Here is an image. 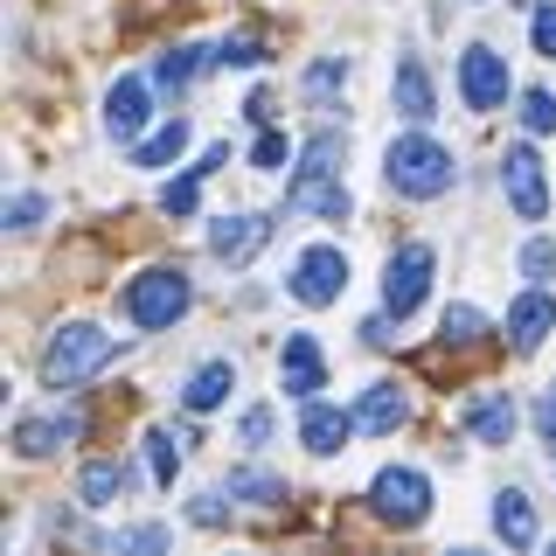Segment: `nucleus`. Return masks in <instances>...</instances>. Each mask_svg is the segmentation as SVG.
I'll return each instance as SVG.
<instances>
[{"mask_svg":"<svg viewBox=\"0 0 556 556\" xmlns=\"http://www.w3.org/2000/svg\"><path fill=\"white\" fill-rule=\"evenodd\" d=\"M286 208H306V216H327V223H341L348 208V181H341V139L334 132H320V139H306V153H300V174L286 181Z\"/></svg>","mask_w":556,"mask_h":556,"instance_id":"nucleus-1","label":"nucleus"},{"mask_svg":"<svg viewBox=\"0 0 556 556\" xmlns=\"http://www.w3.org/2000/svg\"><path fill=\"white\" fill-rule=\"evenodd\" d=\"M382 174H390V188L396 195H410V202H431V195H445L452 188V147H439L431 132H404V139H390V153H382Z\"/></svg>","mask_w":556,"mask_h":556,"instance_id":"nucleus-2","label":"nucleus"},{"mask_svg":"<svg viewBox=\"0 0 556 556\" xmlns=\"http://www.w3.org/2000/svg\"><path fill=\"white\" fill-rule=\"evenodd\" d=\"M188 300H195V286H188V271H174V265H153V271H139L126 292H118V313H126L132 327H147V334H161V327H174L188 313Z\"/></svg>","mask_w":556,"mask_h":556,"instance_id":"nucleus-3","label":"nucleus"},{"mask_svg":"<svg viewBox=\"0 0 556 556\" xmlns=\"http://www.w3.org/2000/svg\"><path fill=\"white\" fill-rule=\"evenodd\" d=\"M112 355H118V341L104 334V327L70 320L63 334L42 348V382H49V390H77V382H84V376H98Z\"/></svg>","mask_w":556,"mask_h":556,"instance_id":"nucleus-4","label":"nucleus"},{"mask_svg":"<svg viewBox=\"0 0 556 556\" xmlns=\"http://www.w3.org/2000/svg\"><path fill=\"white\" fill-rule=\"evenodd\" d=\"M369 508L390 521V529H425L431 515V480L417 473V466H382L369 480Z\"/></svg>","mask_w":556,"mask_h":556,"instance_id":"nucleus-5","label":"nucleus"},{"mask_svg":"<svg viewBox=\"0 0 556 556\" xmlns=\"http://www.w3.org/2000/svg\"><path fill=\"white\" fill-rule=\"evenodd\" d=\"M431 271H439V251H431V243H404V251L390 257V271H382V313H390V320H410L431 292Z\"/></svg>","mask_w":556,"mask_h":556,"instance_id":"nucleus-6","label":"nucleus"},{"mask_svg":"<svg viewBox=\"0 0 556 556\" xmlns=\"http://www.w3.org/2000/svg\"><path fill=\"white\" fill-rule=\"evenodd\" d=\"M501 195L521 223H543L549 216V181H543V161H535V147H508L501 153Z\"/></svg>","mask_w":556,"mask_h":556,"instance_id":"nucleus-7","label":"nucleus"},{"mask_svg":"<svg viewBox=\"0 0 556 556\" xmlns=\"http://www.w3.org/2000/svg\"><path fill=\"white\" fill-rule=\"evenodd\" d=\"M341 292H348V257L334 251V243L300 251V265H292V300L300 306H334Z\"/></svg>","mask_w":556,"mask_h":556,"instance_id":"nucleus-8","label":"nucleus"},{"mask_svg":"<svg viewBox=\"0 0 556 556\" xmlns=\"http://www.w3.org/2000/svg\"><path fill=\"white\" fill-rule=\"evenodd\" d=\"M459 98H466V112H501V104H508V56H494L486 42H473L459 56Z\"/></svg>","mask_w":556,"mask_h":556,"instance_id":"nucleus-9","label":"nucleus"},{"mask_svg":"<svg viewBox=\"0 0 556 556\" xmlns=\"http://www.w3.org/2000/svg\"><path fill=\"white\" fill-rule=\"evenodd\" d=\"M278 390L300 396V404L313 390H327V355L313 334H286V348H278Z\"/></svg>","mask_w":556,"mask_h":556,"instance_id":"nucleus-10","label":"nucleus"},{"mask_svg":"<svg viewBox=\"0 0 556 556\" xmlns=\"http://www.w3.org/2000/svg\"><path fill=\"white\" fill-rule=\"evenodd\" d=\"M147 104H153L147 77H118L112 91H104V132H112L118 147H132V139L147 132Z\"/></svg>","mask_w":556,"mask_h":556,"instance_id":"nucleus-11","label":"nucleus"},{"mask_svg":"<svg viewBox=\"0 0 556 556\" xmlns=\"http://www.w3.org/2000/svg\"><path fill=\"white\" fill-rule=\"evenodd\" d=\"M390 98H396V112L410 118V126H425V118H439V91H431V70H425V56H396V70H390Z\"/></svg>","mask_w":556,"mask_h":556,"instance_id":"nucleus-12","label":"nucleus"},{"mask_svg":"<svg viewBox=\"0 0 556 556\" xmlns=\"http://www.w3.org/2000/svg\"><path fill=\"white\" fill-rule=\"evenodd\" d=\"M70 439H84V410H42V417H22V425H14V452H22V459H49V452L70 445Z\"/></svg>","mask_w":556,"mask_h":556,"instance_id":"nucleus-13","label":"nucleus"},{"mask_svg":"<svg viewBox=\"0 0 556 556\" xmlns=\"http://www.w3.org/2000/svg\"><path fill=\"white\" fill-rule=\"evenodd\" d=\"M355 410H341V404H320V396H306V417H300V445L306 452H320V459H334V452L355 439Z\"/></svg>","mask_w":556,"mask_h":556,"instance_id":"nucleus-14","label":"nucleus"},{"mask_svg":"<svg viewBox=\"0 0 556 556\" xmlns=\"http://www.w3.org/2000/svg\"><path fill=\"white\" fill-rule=\"evenodd\" d=\"M459 425L473 431L480 445H508V439H515V425H521V410H515V396H508V390H480L473 404L459 410Z\"/></svg>","mask_w":556,"mask_h":556,"instance_id":"nucleus-15","label":"nucleus"},{"mask_svg":"<svg viewBox=\"0 0 556 556\" xmlns=\"http://www.w3.org/2000/svg\"><path fill=\"white\" fill-rule=\"evenodd\" d=\"M549 334H556V300H549L543 286H535V292H521V300L508 306V341L521 348V355H535V348H543Z\"/></svg>","mask_w":556,"mask_h":556,"instance_id":"nucleus-16","label":"nucleus"},{"mask_svg":"<svg viewBox=\"0 0 556 556\" xmlns=\"http://www.w3.org/2000/svg\"><path fill=\"white\" fill-rule=\"evenodd\" d=\"M265 237H271L265 216H216V223H208V251H216L223 265H243Z\"/></svg>","mask_w":556,"mask_h":556,"instance_id":"nucleus-17","label":"nucleus"},{"mask_svg":"<svg viewBox=\"0 0 556 556\" xmlns=\"http://www.w3.org/2000/svg\"><path fill=\"white\" fill-rule=\"evenodd\" d=\"M355 425L376 431V439H390L396 425H410V396L396 390V382H369V390H362V404H355Z\"/></svg>","mask_w":556,"mask_h":556,"instance_id":"nucleus-18","label":"nucleus"},{"mask_svg":"<svg viewBox=\"0 0 556 556\" xmlns=\"http://www.w3.org/2000/svg\"><path fill=\"white\" fill-rule=\"evenodd\" d=\"M494 535H501V543H515V549H529V543H535V501L521 494V486L494 494Z\"/></svg>","mask_w":556,"mask_h":556,"instance_id":"nucleus-19","label":"nucleus"},{"mask_svg":"<svg viewBox=\"0 0 556 556\" xmlns=\"http://www.w3.org/2000/svg\"><path fill=\"white\" fill-rule=\"evenodd\" d=\"M230 390H237V369H230V362H202V369L181 382V404L202 417V410H216V404H223Z\"/></svg>","mask_w":556,"mask_h":556,"instance_id":"nucleus-20","label":"nucleus"},{"mask_svg":"<svg viewBox=\"0 0 556 556\" xmlns=\"http://www.w3.org/2000/svg\"><path fill=\"white\" fill-rule=\"evenodd\" d=\"M126 486H132V473H126L118 459H91V466L77 473V501H84V508H112Z\"/></svg>","mask_w":556,"mask_h":556,"instance_id":"nucleus-21","label":"nucleus"},{"mask_svg":"<svg viewBox=\"0 0 556 556\" xmlns=\"http://www.w3.org/2000/svg\"><path fill=\"white\" fill-rule=\"evenodd\" d=\"M181 153H188V118H167L153 139H132V167H147V174L153 167H174Z\"/></svg>","mask_w":556,"mask_h":556,"instance_id":"nucleus-22","label":"nucleus"},{"mask_svg":"<svg viewBox=\"0 0 556 556\" xmlns=\"http://www.w3.org/2000/svg\"><path fill=\"white\" fill-rule=\"evenodd\" d=\"M216 167H223V147H208L202 161L181 174V181H167V188H161V208H167V216H195V202H202V174H216Z\"/></svg>","mask_w":556,"mask_h":556,"instance_id":"nucleus-23","label":"nucleus"},{"mask_svg":"<svg viewBox=\"0 0 556 556\" xmlns=\"http://www.w3.org/2000/svg\"><path fill=\"white\" fill-rule=\"evenodd\" d=\"M195 56H202V49H195V42H174V49H167V56H161V63H153V84H161V91H181V84H188V77H195Z\"/></svg>","mask_w":556,"mask_h":556,"instance_id":"nucleus-24","label":"nucleus"},{"mask_svg":"<svg viewBox=\"0 0 556 556\" xmlns=\"http://www.w3.org/2000/svg\"><path fill=\"white\" fill-rule=\"evenodd\" d=\"M208 63H216V70H257V63H265V42H257V35H223Z\"/></svg>","mask_w":556,"mask_h":556,"instance_id":"nucleus-25","label":"nucleus"},{"mask_svg":"<svg viewBox=\"0 0 556 556\" xmlns=\"http://www.w3.org/2000/svg\"><path fill=\"white\" fill-rule=\"evenodd\" d=\"M230 494L257 501V508H278V501H286V480H278V473H230Z\"/></svg>","mask_w":556,"mask_h":556,"instance_id":"nucleus-26","label":"nucleus"},{"mask_svg":"<svg viewBox=\"0 0 556 556\" xmlns=\"http://www.w3.org/2000/svg\"><path fill=\"white\" fill-rule=\"evenodd\" d=\"M147 466H153V480L174 486V473H181V452H174L167 431H147Z\"/></svg>","mask_w":556,"mask_h":556,"instance_id":"nucleus-27","label":"nucleus"},{"mask_svg":"<svg viewBox=\"0 0 556 556\" xmlns=\"http://www.w3.org/2000/svg\"><path fill=\"white\" fill-rule=\"evenodd\" d=\"M348 84V56H320L306 70V98H327V91H341Z\"/></svg>","mask_w":556,"mask_h":556,"instance_id":"nucleus-28","label":"nucleus"},{"mask_svg":"<svg viewBox=\"0 0 556 556\" xmlns=\"http://www.w3.org/2000/svg\"><path fill=\"white\" fill-rule=\"evenodd\" d=\"M521 126H529V132H556V98L549 91H521Z\"/></svg>","mask_w":556,"mask_h":556,"instance_id":"nucleus-29","label":"nucleus"},{"mask_svg":"<svg viewBox=\"0 0 556 556\" xmlns=\"http://www.w3.org/2000/svg\"><path fill=\"white\" fill-rule=\"evenodd\" d=\"M439 334L452 341V348H466V341H480V313L473 306H445V327Z\"/></svg>","mask_w":556,"mask_h":556,"instance_id":"nucleus-30","label":"nucleus"},{"mask_svg":"<svg viewBox=\"0 0 556 556\" xmlns=\"http://www.w3.org/2000/svg\"><path fill=\"white\" fill-rule=\"evenodd\" d=\"M521 278H556V243L549 237L521 243Z\"/></svg>","mask_w":556,"mask_h":556,"instance_id":"nucleus-31","label":"nucleus"},{"mask_svg":"<svg viewBox=\"0 0 556 556\" xmlns=\"http://www.w3.org/2000/svg\"><path fill=\"white\" fill-rule=\"evenodd\" d=\"M292 161V147H286V132H257V147H251V167H265V174H278Z\"/></svg>","mask_w":556,"mask_h":556,"instance_id":"nucleus-32","label":"nucleus"},{"mask_svg":"<svg viewBox=\"0 0 556 556\" xmlns=\"http://www.w3.org/2000/svg\"><path fill=\"white\" fill-rule=\"evenodd\" d=\"M42 208H49L42 195H14L8 202V223H14V230H35V223H42Z\"/></svg>","mask_w":556,"mask_h":556,"instance_id":"nucleus-33","label":"nucleus"},{"mask_svg":"<svg viewBox=\"0 0 556 556\" xmlns=\"http://www.w3.org/2000/svg\"><path fill=\"white\" fill-rule=\"evenodd\" d=\"M535 431H543V445L556 452V382H549L543 396H535Z\"/></svg>","mask_w":556,"mask_h":556,"instance_id":"nucleus-34","label":"nucleus"},{"mask_svg":"<svg viewBox=\"0 0 556 556\" xmlns=\"http://www.w3.org/2000/svg\"><path fill=\"white\" fill-rule=\"evenodd\" d=\"M535 56H549V63H556V8L535 14Z\"/></svg>","mask_w":556,"mask_h":556,"instance_id":"nucleus-35","label":"nucleus"},{"mask_svg":"<svg viewBox=\"0 0 556 556\" xmlns=\"http://www.w3.org/2000/svg\"><path fill=\"white\" fill-rule=\"evenodd\" d=\"M237 431H243V445H265V439H271V410H243Z\"/></svg>","mask_w":556,"mask_h":556,"instance_id":"nucleus-36","label":"nucleus"},{"mask_svg":"<svg viewBox=\"0 0 556 556\" xmlns=\"http://www.w3.org/2000/svg\"><path fill=\"white\" fill-rule=\"evenodd\" d=\"M188 515H195L202 529H216V521H223V508H216V494H195V501H188Z\"/></svg>","mask_w":556,"mask_h":556,"instance_id":"nucleus-37","label":"nucleus"},{"mask_svg":"<svg viewBox=\"0 0 556 556\" xmlns=\"http://www.w3.org/2000/svg\"><path fill=\"white\" fill-rule=\"evenodd\" d=\"M466 8H480V0H466Z\"/></svg>","mask_w":556,"mask_h":556,"instance_id":"nucleus-38","label":"nucleus"}]
</instances>
